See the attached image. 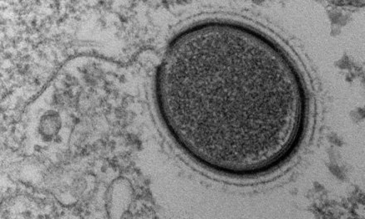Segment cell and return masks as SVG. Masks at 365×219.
<instances>
[{
    "instance_id": "obj_1",
    "label": "cell",
    "mask_w": 365,
    "mask_h": 219,
    "mask_svg": "<svg viewBox=\"0 0 365 219\" xmlns=\"http://www.w3.org/2000/svg\"><path fill=\"white\" fill-rule=\"evenodd\" d=\"M275 44L231 20L177 34L157 68V112L171 139L205 169L252 178L276 166L281 73Z\"/></svg>"
}]
</instances>
